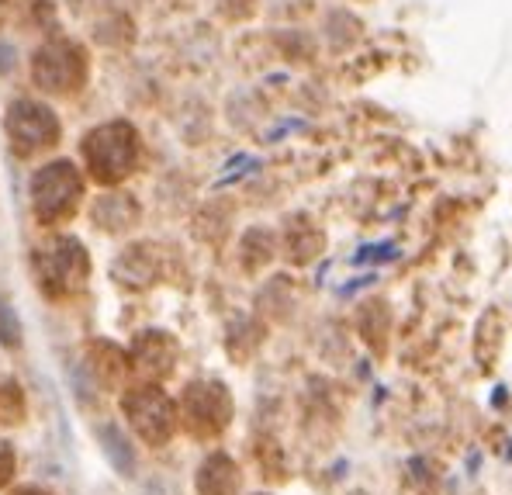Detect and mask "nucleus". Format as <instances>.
Listing matches in <instances>:
<instances>
[{
	"label": "nucleus",
	"mask_w": 512,
	"mask_h": 495,
	"mask_svg": "<svg viewBox=\"0 0 512 495\" xmlns=\"http://www.w3.org/2000/svg\"><path fill=\"white\" fill-rule=\"evenodd\" d=\"M11 132L14 139L32 142V146H49V139L56 135V122L45 108H35V104H14L11 111Z\"/></svg>",
	"instance_id": "1"
},
{
	"label": "nucleus",
	"mask_w": 512,
	"mask_h": 495,
	"mask_svg": "<svg viewBox=\"0 0 512 495\" xmlns=\"http://www.w3.org/2000/svg\"><path fill=\"white\" fill-rule=\"evenodd\" d=\"M101 437H104V447H108V457L115 461V468L122 471V475H132V450H128L122 433H118L115 426H104Z\"/></svg>",
	"instance_id": "2"
},
{
	"label": "nucleus",
	"mask_w": 512,
	"mask_h": 495,
	"mask_svg": "<svg viewBox=\"0 0 512 495\" xmlns=\"http://www.w3.org/2000/svg\"><path fill=\"white\" fill-rule=\"evenodd\" d=\"M0 336H4V343H18V322H14V312L11 305H0Z\"/></svg>",
	"instance_id": "3"
}]
</instances>
